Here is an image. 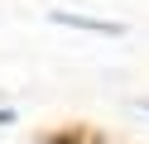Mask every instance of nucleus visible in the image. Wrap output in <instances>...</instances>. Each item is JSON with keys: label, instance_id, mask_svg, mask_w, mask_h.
<instances>
[{"label": "nucleus", "instance_id": "1", "mask_svg": "<svg viewBox=\"0 0 149 144\" xmlns=\"http://www.w3.org/2000/svg\"><path fill=\"white\" fill-rule=\"evenodd\" d=\"M53 24L63 29H87V34H106V38H120L125 34V24H111V19H91V15H68V10H53Z\"/></svg>", "mask_w": 149, "mask_h": 144}, {"label": "nucleus", "instance_id": "2", "mask_svg": "<svg viewBox=\"0 0 149 144\" xmlns=\"http://www.w3.org/2000/svg\"><path fill=\"white\" fill-rule=\"evenodd\" d=\"M139 111H144V115H149V101H139Z\"/></svg>", "mask_w": 149, "mask_h": 144}]
</instances>
